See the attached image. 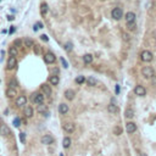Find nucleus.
Returning a JSON list of instances; mask_svg holds the SVG:
<instances>
[{
  "mask_svg": "<svg viewBox=\"0 0 156 156\" xmlns=\"http://www.w3.org/2000/svg\"><path fill=\"white\" fill-rule=\"evenodd\" d=\"M142 76L144 78H148V79H151L154 76H155V71L150 67V66H145L142 68Z\"/></svg>",
  "mask_w": 156,
  "mask_h": 156,
  "instance_id": "f257e3e1",
  "label": "nucleus"
},
{
  "mask_svg": "<svg viewBox=\"0 0 156 156\" xmlns=\"http://www.w3.org/2000/svg\"><path fill=\"white\" fill-rule=\"evenodd\" d=\"M31 99H32V102L35 104V105L44 104V94H43V93H34Z\"/></svg>",
  "mask_w": 156,
  "mask_h": 156,
  "instance_id": "f03ea898",
  "label": "nucleus"
},
{
  "mask_svg": "<svg viewBox=\"0 0 156 156\" xmlns=\"http://www.w3.org/2000/svg\"><path fill=\"white\" fill-rule=\"evenodd\" d=\"M111 16L112 18L116 20V21H120L122 17H123V10L121 7H115L114 10L111 11Z\"/></svg>",
  "mask_w": 156,
  "mask_h": 156,
  "instance_id": "7ed1b4c3",
  "label": "nucleus"
},
{
  "mask_svg": "<svg viewBox=\"0 0 156 156\" xmlns=\"http://www.w3.org/2000/svg\"><path fill=\"white\" fill-rule=\"evenodd\" d=\"M140 56H142V60L144 62H151L154 60V55H153V53L150 50H144Z\"/></svg>",
  "mask_w": 156,
  "mask_h": 156,
  "instance_id": "20e7f679",
  "label": "nucleus"
},
{
  "mask_svg": "<svg viewBox=\"0 0 156 156\" xmlns=\"http://www.w3.org/2000/svg\"><path fill=\"white\" fill-rule=\"evenodd\" d=\"M44 61L48 63V65H51V63H54L55 61H56V56L53 54V53H46L45 55H44Z\"/></svg>",
  "mask_w": 156,
  "mask_h": 156,
  "instance_id": "39448f33",
  "label": "nucleus"
},
{
  "mask_svg": "<svg viewBox=\"0 0 156 156\" xmlns=\"http://www.w3.org/2000/svg\"><path fill=\"white\" fill-rule=\"evenodd\" d=\"M17 65V60H16V56H9V60H7V70H14Z\"/></svg>",
  "mask_w": 156,
  "mask_h": 156,
  "instance_id": "423d86ee",
  "label": "nucleus"
},
{
  "mask_svg": "<svg viewBox=\"0 0 156 156\" xmlns=\"http://www.w3.org/2000/svg\"><path fill=\"white\" fill-rule=\"evenodd\" d=\"M40 142H42V144H44V145H50V144L54 143V138H53L50 134H45V135L42 137Z\"/></svg>",
  "mask_w": 156,
  "mask_h": 156,
  "instance_id": "0eeeda50",
  "label": "nucleus"
},
{
  "mask_svg": "<svg viewBox=\"0 0 156 156\" xmlns=\"http://www.w3.org/2000/svg\"><path fill=\"white\" fill-rule=\"evenodd\" d=\"M134 94L138 95V96H144L146 94V89L143 87V85H137L134 88Z\"/></svg>",
  "mask_w": 156,
  "mask_h": 156,
  "instance_id": "6e6552de",
  "label": "nucleus"
},
{
  "mask_svg": "<svg viewBox=\"0 0 156 156\" xmlns=\"http://www.w3.org/2000/svg\"><path fill=\"white\" fill-rule=\"evenodd\" d=\"M63 130L65 132H67V133H73L74 132V129H76V127H74V125L72 123V122H66V123H63Z\"/></svg>",
  "mask_w": 156,
  "mask_h": 156,
  "instance_id": "1a4fd4ad",
  "label": "nucleus"
},
{
  "mask_svg": "<svg viewBox=\"0 0 156 156\" xmlns=\"http://www.w3.org/2000/svg\"><path fill=\"white\" fill-rule=\"evenodd\" d=\"M0 134L5 135V137L11 134V130H10V128L7 127V125H0Z\"/></svg>",
  "mask_w": 156,
  "mask_h": 156,
  "instance_id": "9d476101",
  "label": "nucleus"
},
{
  "mask_svg": "<svg viewBox=\"0 0 156 156\" xmlns=\"http://www.w3.org/2000/svg\"><path fill=\"white\" fill-rule=\"evenodd\" d=\"M126 130H127V133H129V134L134 133V132L137 130V125H135L134 122H127V125H126Z\"/></svg>",
  "mask_w": 156,
  "mask_h": 156,
  "instance_id": "9b49d317",
  "label": "nucleus"
},
{
  "mask_svg": "<svg viewBox=\"0 0 156 156\" xmlns=\"http://www.w3.org/2000/svg\"><path fill=\"white\" fill-rule=\"evenodd\" d=\"M27 104V98L25 96V95H20L17 99H16V105L18 106V107H22V106H25Z\"/></svg>",
  "mask_w": 156,
  "mask_h": 156,
  "instance_id": "f8f14e48",
  "label": "nucleus"
},
{
  "mask_svg": "<svg viewBox=\"0 0 156 156\" xmlns=\"http://www.w3.org/2000/svg\"><path fill=\"white\" fill-rule=\"evenodd\" d=\"M135 14L134 12H132V11H129L126 14V17H125V20H126V23H132V22H135Z\"/></svg>",
  "mask_w": 156,
  "mask_h": 156,
  "instance_id": "ddd939ff",
  "label": "nucleus"
},
{
  "mask_svg": "<svg viewBox=\"0 0 156 156\" xmlns=\"http://www.w3.org/2000/svg\"><path fill=\"white\" fill-rule=\"evenodd\" d=\"M85 83L89 85V87H96V85H98V79H96L95 77L90 76V77H88V78L85 79Z\"/></svg>",
  "mask_w": 156,
  "mask_h": 156,
  "instance_id": "4468645a",
  "label": "nucleus"
},
{
  "mask_svg": "<svg viewBox=\"0 0 156 156\" xmlns=\"http://www.w3.org/2000/svg\"><path fill=\"white\" fill-rule=\"evenodd\" d=\"M49 82H50V84L51 85H57L59 84V82H60V77H59V74H51V76L49 77Z\"/></svg>",
  "mask_w": 156,
  "mask_h": 156,
  "instance_id": "2eb2a0df",
  "label": "nucleus"
},
{
  "mask_svg": "<svg viewBox=\"0 0 156 156\" xmlns=\"http://www.w3.org/2000/svg\"><path fill=\"white\" fill-rule=\"evenodd\" d=\"M23 114L26 117H28L31 118L32 116H33V107L31 106V105H27V106H25V110H23Z\"/></svg>",
  "mask_w": 156,
  "mask_h": 156,
  "instance_id": "dca6fc26",
  "label": "nucleus"
},
{
  "mask_svg": "<svg viewBox=\"0 0 156 156\" xmlns=\"http://www.w3.org/2000/svg\"><path fill=\"white\" fill-rule=\"evenodd\" d=\"M42 93L44 94V95L50 96V95H51V88H50V85L49 84H43L42 85Z\"/></svg>",
  "mask_w": 156,
  "mask_h": 156,
  "instance_id": "f3484780",
  "label": "nucleus"
},
{
  "mask_svg": "<svg viewBox=\"0 0 156 156\" xmlns=\"http://www.w3.org/2000/svg\"><path fill=\"white\" fill-rule=\"evenodd\" d=\"M134 114H135V112H134V109H133V107H127L126 111H125V116H126V118H129V120L134 117Z\"/></svg>",
  "mask_w": 156,
  "mask_h": 156,
  "instance_id": "a211bd4d",
  "label": "nucleus"
},
{
  "mask_svg": "<svg viewBox=\"0 0 156 156\" xmlns=\"http://www.w3.org/2000/svg\"><path fill=\"white\" fill-rule=\"evenodd\" d=\"M107 111L109 112H111V114H117L118 112V106L114 104V102H111V104H109V106H107Z\"/></svg>",
  "mask_w": 156,
  "mask_h": 156,
  "instance_id": "6ab92c4d",
  "label": "nucleus"
},
{
  "mask_svg": "<svg viewBox=\"0 0 156 156\" xmlns=\"http://www.w3.org/2000/svg\"><path fill=\"white\" fill-rule=\"evenodd\" d=\"M74 95H76V93H74L72 89H67V90L65 92V98L67 100H70V101L74 99Z\"/></svg>",
  "mask_w": 156,
  "mask_h": 156,
  "instance_id": "aec40b11",
  "label": "nucleus"
},
{
  "mask_svg": "<svg viewBox=\"0 0 156 156\" xmlns=\"http://www.w3.org/2000/svg\"><path fill=\"white\" fill-rule=\"evenodd\" d=\"M59 112L61 115H66L68 112V105H66V104H60V105H59Z\"/></svg>",
  "mask_w": 156,
  "mask_h": 156,
  "instance_id": "412c9836",
  "label": "nucleus"
},
{
  "mask_svg": "<svg viewBox=\"0 0 156 156\" xmlns=\"http://www.w3.org/2000/svg\"><path fill=\"white\" fill-rule=\"evenodd\" d=\"M49 12V5L46 4V2H42L40 4V14L43 16H45V15Z\"/></svg>",
  "mask_w": 156,
  "mask_h": 156,
  "instance_id": "4be33fe9",
  "label": "nucleus"
},
{
  "mask_svg": "<svg viewBox=\"0 0 156 156\" xmlns=\"http://www.w3.org/2000/svg\"><path fill=\"white\" fill-rule=\"evenodd\" d=\"M15 95H17V90L15 88H9L6 90V96L7 98H15Z\"/></svg>",
  "mask_w": 156,
  "mask_h": 156,
  "instance_id": "5701e85b",
  "label": "nucleus"
},
{
  "mask_svg": "<svg viewBox=\"0 0 156 156\" xmlns=\"http://www.w3.org/2000/svg\"><path fill=\"white\" fill-rule=\"evenodd\" d=\"M83 62H84V65H90L93 62V55L85 54L84 56H83Z\"/></svg>",
  "mask_w": 156,
  "mask_h": 156,
  "instance_id": "b1692460",
  "label": "nucleus"
},
{
  "mask_svg": "<svg viewBox=\"0 0 156 156\" xmlns=\"http://www.w3.org/2000/svg\"><path fill=\"white\" fill-rule=\"evenodd\" d=\"M62 146H63L65 149H68V148L71 146V138H70V137H65V138H63V140H62Z\"/></svg>",
  "mask_w": 156,
  "mask_h": 156,
  "instance_id": "393cba45",
  "label": "nucleus"
},
{
  "mask_svg": "<svg viewBox=\"0 0 156 156\" xmlns=\"http://www.w3.org/2000/svg\"><path fill=\"white\" fill-rule=\"evenodd\" d=\"M37 110H38V112H40V114H45V112L48 111V107H46L45 104H39L38 107H37Z\"/></svg>",
  "mask_w": 156,
  "mask_h": 156,
  "instance_id": "a878e982",
  "label": "nucleus"
},
{
  "mask_svg": "<svg viewBox=\"0 0 156 156\" xmlns=\"http://www.w3.org/2000/svg\"><path fill=\"white\" fill-rule=\"evenodd\" d=\"M23 43H25V46H27V48H33L34 46V42L31 38H25Z\"/></svg>",
  "mask_w": 156,
  "mask_h": 156,
  "instance_id": "bb28decb",
  "label": "nucleus"
},
{
  "mask_svg": "<svg viewBox=\"0 0 156 156\" xmlns=\"http://www.w3.org/2000/svg\"><path fill=\"white\" fill-rule=\"evenodd\" d=\"M63 48H65V50H66L67 53H71L72 50H73V44H72L71 42H67V43H65Z\"/></svg>",
  "mask_w": 156,
  "mask_h": 156,
  "instance_id": "cd10ccee",
  "label": "nucleus"
},
{
  "mask_svg": "<svg viewBox=\"0 0 156 156\" xmlns=\"http://www.w3.org/2000/svg\"><path fill=\"white\" fill-rule=\"evenodd\" d=\"M122 132H123V129L120 127V126H116V127L114 128V134L115 135H121Z\"/></svg>",
  "mask_w": 156,
  "mask_h": 156,
  "instance_id": "c85d7f7f",
  "label": "nucleus"
},
{
  "mask_svg": "<svg viewBox=\"0 0 156 156\" xmlns=\"http://www.w3.org/2000/svg\"><path fill=\"white\" fill-rule=\"evenodd\" d=\"M12 123H14V126L16 128H18L21 126V118H20V117H15L14 121H12Z\"/></svg>",
  "mask_w": 156,
  "mask_h": 156,
  "instance_id": "c756f323",
  "label": "nucleus"
},
{
  "mask_svg": "<svg viewBox=\"0 0 156 156\" xmlns=\"http://www.w3.org/2000/svg\"><path fill=\"white\" fill-rule=\"evenodd\" d=\"M84 82H85V78L83 76H78V77L76 78V83H77V84H83Z\"/></svg>",
  "mask_w": 156,
  "mask_h": 156,
  "instance_id": "7c9ffc66",
  "label": "nucleus"
},
{
  "mask_svg": "<svg viewBox=\"0 0 156 156\" xmlns=\"http://www.w3.org/2000/svg\"><path fill=\"white\" fill-rule=\"evenodd\" d=\"M9 53H10L11 56H16V55H17V48H16V46H11V48L9 49Z\"/></svg>",
  "mask_w": 156,
  "mask_h": 156,
  "instance_id": "2f4dec72",
  "label": "nucleus"
},
{
  "mask_svg": "<svg viewBox=\"0 0 156 156\" xmlns=\"http://www.w3.org/2000/svg\"><path fill=\"white\" fill-rule=\"evenodd\" d=\"M60 62H61L63 68H68V62L65 60V57H60Z\"/></svg>",
  "mask_w": 156,
  "mask_h": 156,
  "instance_id": "473e14b6",
  "label": "nucleus"
},
{
  "mask_svg": "<svg viewBox=\"0 0 156 156\" xmlns=\"http://www.w3.org/2000/svg\"><path fill=\"white\" fill-rule=\"evenodd\" d=\"M135 27H137V23H135V22L127 23V28L129 29V31H134V29H135Z\"/></svg>",
  "mask_w": 156,
  "mask_h": 156,
  "instance_id": "72a5a7b5",
  "label": "nucleus"
},
{
  "mask_svg": "<svg viewBox=\"0 0 156 156\" xmlns=\"http://www.w3.org/2000/svg\"><path fill=\"white\" fill-rule=\"evenodd\" d=\"M16 87H17V82H16L15 79H11V81L9 82V88H15V89H16Z\"/></svg>",
  "mask_w": 156,
  "mask_h": 156,
  "instance_id": "f704fd0d",
  "label": "nucleus"
},
{
  "mask_svg": "<svg viewBox=\"0 0 156 156\" xmlns=\"http://www.w3.org/2000/svg\"><path fill=\"white\" fill-rule=\"evenodd\" d=\"M20 140H21L22 144H25V143H26V134H25L23 132H21V133H20Z\"/></svg>",
  "mask_w": 156,
  "mask_h": 156,
  "instance_id": "c9c22d12",
  "label": "nucleus"
},
{
  "mask_svg": "<svg viewBox=\"0 0 156 156\" xmlns=\"http://www.w3.org/2000/svg\"><path fill=\"white\" fill-rule=\"evenodd\" d=\"M21 44H22V40H21V39H16V40L14 42V45L16 46V48L21 46Z\"/></svg>",
  "mask_w": 156,
  "mask_h": 156,
  "instance_id": "e433bc0d",
  "label": "nucleus"
},
{
  "mask_svg": "<svg viewBox=\"0 0 156 156\" xmlns=\"http://www.w3.org/2000/svg\"><path fill=\"white\" fill-rule=\"evenodd\" d=\"M40 39H42L43 42H49V37H48L46 34H42V35H40Z\"/></svg>",
  "mask_w": 156,
  "mask_h": 156,
  "instance_id": "4c0bfd02",
  "label": "nucleus"
},
{
  "mask_svg": "<svg viewBox=\"0 0 156 156\" xmlns=\"http://www.w3.org/2000/svg\"><path fill=\"white\" fill-rule=\"evenodd\" d=\"M120 92H121V87L117 84L116 87H115V94H116V95H118V94H120Z\"/></svg>",
  "mask_w": 156,
  "mask_h": 156,
  "instance_id": "58836bf2",
  "label": "nucleus"
},
{
  "mask_svg": "<svg viewBox=\"0 0 156 156\" xmlns=\"http://www.w3.org/2000/svg\"><path fill=\"white\" fill-rule=\"evenodd\" d=\"M33 48H34V51H35V54H39V53H40V48H39L38 45H34Z\"/></svg>",
  "mask_w": 156,
  "mask_h": 156,
  "instance_id": "ea45409f",
  "label": "nucleus"
},
{
  "mask_svg": "<svg viewBox=\"0 0 156 156\" xmlns=\"http://www.w3.org/2000/svg\"><path fill=\"white\" fill-rule=\"evenodd\" d=\"M35 25L38 26V28H43V23H42V22H37Z\"/></svg>",
  "mask_w": 156,
  "mask_h": 156,
  "instance_id": "a19ab883",
  "label": "nucleus"
},
{
  "mask_svg": "<svg viewBox=\"0 0 156 156\" xmlns=\"http://www.w3.org/2000/svg\"><path fill=\"white\" fill-rule=\"evenodd\" d=\"M151 81H153V83L156 85V74L154 76V77H153V78H151Z\"/></svg>",
  "mask_w": 156,
  "mask_h": 156,
  "instance_id": "79ce46f5",
  "label": "nucleus"
},
{
  "mask_svg": "<svg viewBox=\"0 0 156 156\" xmlns=\"http://www.w3.org/2000/svg\"><path fill=\"white\" fill-rule=\"evenodd\" d=\"M14 32H15V27H11V28H10V31H9V33H10V34H12Z\"/></svg>",
  "mask_w": 156,
  "mask_h": 156,
  "instance_id": "37998d69",
  "label": "nucleus"
},
{
  "mask_svg": "<svg viewBox=\"0 0 156 156\" xmlns=\"http://www.w3.org/2000/svg\"><path fill=\"white\" fill-rule=\"evenodd\" d=\"M7 20H9V21H12V20H14V16H7Z\"/></svg>",
  "mask_w": 156,
  "mask_h": 156,
  "instance_id": "c03bdc74",
  "label": "nucleus"
},
{
  "mask_svg": "<svg viewBox=\"0 0 156 156\" xmlns=\"http://www.w3.org/2000/svg\"><path fill=\"white\" fill-rule=\"evenodd\" d=\"M0 125H1V117H0Z\"/></svg>",
  "mask_w": 156,
  "mask_h": 156,
  "instance_id": "a18cd8bd",
  "label": "nucleus"
},
{
  "mask_svg": "<svg viewBox=\"0 0 156 156\" xmlns=\"http://www.w3.org/2000/svg\"><path fill=\"white\" fill-rule=\"evenodd\" d=\"M60 156H63V154H60Z\"/></svg>",
  "mask_w": 156,
  "mask_h": 156,
  "instance_id": "49530a36",
  "label": "nucleus"
}]
</instances>
